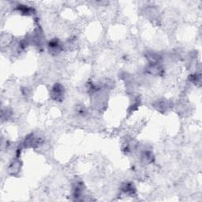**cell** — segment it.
Wrapping results in <instances>:
<instances>
[{
    "instance_id": "obj_1",
    "label": "cell",
    "mask_w": 202,
    "mask_h": 202,
    "mask_svg": "<svg viewBox=\"0 0 202 202\" xmlns=\"http://www.w3.org/2000/svg\"><path fill=\"white\" fill-rule=\"evenodd\" d=\"M64 96V88L61 84H55L51 89V97L56 101H61Z\"/></svg>"
},
{
    "instance_id": "obj_2",
    "label": "cell",
    "mask_w": 202,
    "mask_h": 202,
    "mask_svg": "<svg viewBox=\"0 0 202 202\" xmlns=\"http://www.w3.org/2000/svg\"><path fill=\"white\" fill-rule=\"evenodd\" d=\"M49 48H50V50H51V51H53V52H59V50H61V44H59V41L56 39H54L52 40V41H50V42H49Z\"/></svg>"
},
{
    "instance_id": "obj_3",
    "label": "cell",
    "mask_w": 202,
    "mask_h": 202,
    "mask_svg": "<svg viewBox=\"0 0 202 202\" xmlns=\"http://www.w3.org/2000/svg\"><path fill=\"white\" fill-rule=\"evenodd\" d=\"M17 10H18L20 13L22 14H25V15H28V14H31L32 11V9L29 7L28 6L25 5H18L17 7Z\"/></svg>"
},
{
    "instance_id": "obj_4",
    "label": "cell",
    "mask_w": 202,
    "mask_h": 202,
    "mask_svg": "<svg viewBox=\"0 0 202 202\" xmlns=\"http://www.w3.org/2000/svg\"><path fill=\"white\" fill-rule=\"evenodd\" d=\"M123 191L127 194H133L135 191V189L133 187V184L131 183H126L123 185Z\"/></svg>"
}]
</instances>
